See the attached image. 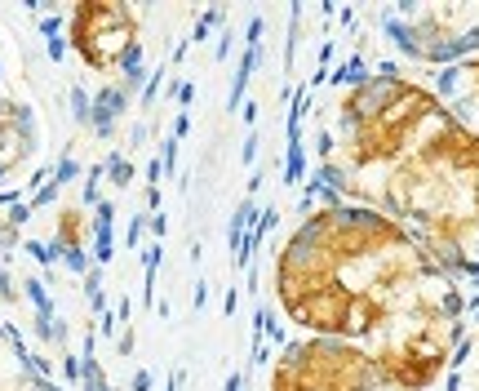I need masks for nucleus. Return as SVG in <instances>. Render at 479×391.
<instances>
[{"mask_svg":"<svg viewBox=\"0 0 479 391\" xmlns=\"http://www.w3.org/2000/svg\"><path fill=\"white\" fill-rule=\"evenodd\" d=\"M386 23L413 58L435 67L479 54V5H413L386 14Z\"/></svg>","mask_w":479,"mask_h":391,"instance_id":"4","label":"nucleus"},{"mask_svg":"<svg viewBox=\"0 0 479 391\" xmlns=\"http://www.w3.org/2000/svg\"><path fill=\"white\" fill-rule=\"evenodd\" d=\"M319 165L337 200L421 240L462 285H479V134L426 80L382 67L328 98Z\"/></svg>","mask_w":479,"mask_h":391,"instance_id":"2","label":"nucleus"},{"mask_svg":"<svg viewBox=\"0 0 479 391\" xmlns=\"http://www.w3.org/2000/svg\"><path fill=\"white\" fill-rule=\"evenodd\" d=\"M271 391H400L364 351L333 338H297L280 351Z\"/></svg>","mask_w":479,"mask_h":391,"instance_id":"3","label":"nucleus"},{"mask_svg":"<svg viewBox=\"0 0 479 391\" xmlns=\"http://www.w3.org/2000/svg\"><path fill=\"white\" fill-rule=\"evenodd\" d=\"M275 303L306 338L364 351L400 391H439L471 329L466 285L364 204L311 209L275 254Z\"/></svg>","mask_w":479,"mask_h":391,"instance_id":"1","label":"nucleus"},{"mask_svg":"<svg viewBox=\"0 0 479 391\" xmlns=\"http://www.w3.org/2000/svg\"><path fill=\"white\" fill-rule=\"evenodd\" d=\"M439 391H479V316H471L466 342H462V351H457V360H453V369H448Z\"/></svg>","mask_w":479,"mask_h":391,"instance_id":"7","label":"nucleus"},{"mask_svg":"<svg viewBox=\"0 0 479 391\" xmlns=\"http://www.w3.org/2000/svg\"><path fill=\"white\" fill-rule=\"evenodd\" d=\"M435 89V98L453 111L462 125H471L479 134V54L471 58H457L448 67H435V76L426 80Z\"/></svg>","mask_w":479,"mask_h":391,"instance_id":"6","label":"nucleus"},{"mask_svg":"<svg viewBox=\"0 0 479 391\" xmlns=\"http://www.w3.org/2000/svg\"><path fill=\"white\" fill-rule=\"evenodd\" d=\"M71 36H76V49L93 67H111L134 45V14L116 5H84L71 18Z\"/></svg>","mask_w":479,"mask_h":391,"instance_id":"5","label":"nucleus"}]
</instances>
